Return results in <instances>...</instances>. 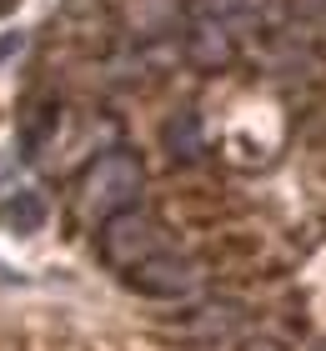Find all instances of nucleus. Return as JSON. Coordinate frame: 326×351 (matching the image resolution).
Returning <instances> with one entry per match:
<instances>
[{"label":"nucleus","instance_id":"10","mask_svg":"<svg viewBox=\"0 0 326 351\" xmlns=\"http://www.w3.org/2000/svg\"><path fill=\"white\" fill-rule=\"evenodd\" d=\"M236 326H241V311H231V306H196V311L186 316V322H181L186 337H206V341L231 337Z\"/></svg>","mask_w":326,"mask_h":351},{"label":"nucleus","instance_id":"14","mask_svg":"<svg viewBox=\"0 0 326 351\" xmlns=\"http://www.w3.org/2000/svg\"><path fill=\"white\" fill-rule=\"evenodd\" d=\"M316 5H326V0H316Z\"/></svg>","mask_w":326,"mask_h":351},{"label":"nucleus","instance_id":"7","mask_svg":"<svg viewBox=\"0 0 326 351\" xmlns=\"http://www.w3.org/2000/svg\"><path fill=\"white\" fill-rule=\"evenodd\" d=\"M186 60L201 71H221L231 60V30L216 25V21H196L186 25Z\"/></svg>","mask_w":326,"mask_h":351},{"label":"nucleus","instance_id":"15","mask_svg":"<svg viewBox=\"0 0 326 351\" xmlns=\"http://www.w3.org/2000/svg\"><path fill=\"white\" fill-rule=\"evenodd\" d=\"M0 5H5V0H0Z\"/></svg>","mask_w":326,"mask_h":351},{"label":"nucleus","instance_id":"2","mask_svg":"<svg viewBox=\"0 0 326 351\" xmlns=\"http://www.w3.org/2000/svg\"><path fill=\"white\" fill-rule=\"evenodd\" d=\"M95 251H101L106 266H116L126 276V271H136V266H145L151 256L166 251V226L145 206H130V211L110 216L106 226H95Z\"/></svg>","mask_w":326,"mask_h":351},{"label":"nucleus","instance_id":"6","mask_svg":"<svg viewBox=\"0 0 326 351\" xmlns=\"http://www.w3.org/2000/svg\"><path fill=\"white\" fill-rule=\"evenodd\" d=\"M161 146H166L171 161H201L206 156V121L196 110H171V121L161 125Z\"/></svg>","mask_w":326,"mask_h":351},{"label":"nucleus","instance_id":"9","mask_svg":"<svg viewBox=\"0 0 326 351\" xmlns=\"http://www.w3.org/2000/svg\"><path fill=\"white\" fill-rule=\"evenodd\" d=\"M206 21L226 25L231 36H251L266 25V0H206Z\"/></svg>","mask_w":326,"mask_h":351},{"label":"nucleus","instance_id":"12","mask_svg":"<svg viewBox=\"0 0 326 351\" xmlns=\"http://www.w3.org/2000/svg\"><path fill=\"white\" fill-rule=\"evenodd\" d=\"M241 351H286V346H281V341H271V337H256V341H246Z\"/></svg>","mask_w":326,"mask_h":351},{"label":"nucleus","instance_id":"8","mask_svg":"<svg viewBox=\"0 0 326 351\" xmlns=\"http://www.w3.org/2000/svg\"><path fill=\"white\" fill-rule=\"evenodd\" d=\"M45 216H51V206H45L40 191H10L0 201V226L15 231V236H36L45 226Z\"/></svg>","mask_w":326,"mask_h":351},{"label":"nucleus","instance_id":"11","mask_svg":"<svg viewBox=\"0 0 326 351\" xmlns=\"http://www.w3.org/2000/svg\"><path fill=\"white\" fill-rule=\"evenodd\" d=\"M306 60H312V56H306L301 40H276V45H266V66H271L276 75H296Z\"/></svg>","mask_w":326,"mask_h":351},{"label":"nucleus","instance_id":"1","mask_svg":"<svg viewBox=\"0 0 326 351\" xmlns=\"http://www.w3.org/2000/svg\"><path fill=\"white\" fill-rule=\"evenodd\" d=\"M141 186H145V166L136 151H121L110 146L106 156H95V161L86 166V176H80V216L95 221V226H106L110 216L130 211V206L141 201Z\"/></svg>","mask_w":326,"mask_h":351},{"label":"nucleus","instance_id":"5","mask_svg":"<svg viewBox=\"0 0 326 351\" xmlns=\"http://www.w3.org/2000/svg\"><path fill=\"white\" fill-rule=\"evenodd\" d=\"M121 25L141 45H161V40H171L176 30H186L181 0H126L121 5Z\"/></svg>","mask_w":326,"mask_h":351},{"label":"nucleus","instance_id":"13","mask_svg":"<svg viewBox=\"0 0 326 351\" xmlns=\"http://www.w3.org/2000/svg\"><path fill=\"white\" fill-rule=\"evenodd\" d=\"M15 51H21V30H10V36L0 40V60H5V56H15Z\"/></svg>","mask_w":326,"mask_h":351},{"label":"nucleus","instance_id":"3","mask_svg":"<svg viewBox=\"0 0 326 351\" xmlns=\"http://www.w3.org/2000/svg\"><path fill=\"white\" fill-rule=\"evenodd\" d=\"M126 286L151 301H181L191 296L196 286H201V271H196L191 256H176V251H161V256H151L145 266L126 271Z\"/></svg>","mask_w":326,"mask_h":351},{"label":"nucleus","instance_id":"4","mask_svg":"<svg viewBox=\"0 0 326 351\" xmlns=\"http://www.w3.org/2000/svg\"><path fill=\"white\" fill-rule=\"evenodd\" d=\"M65 116L71 110L60 106V95L51 90H36L21 101V116H15V141H21V151L30 161H45V151H56V141L65 131Z\"/></svg>","mask_w":326,"mask_h":351}]
</instances>
